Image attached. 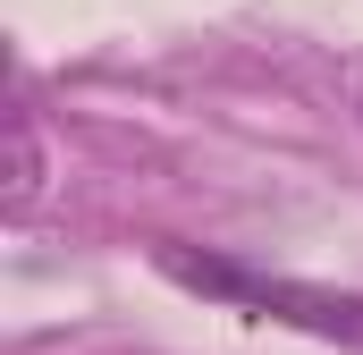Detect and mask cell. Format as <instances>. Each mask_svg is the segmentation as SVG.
<instances>
[{
    "mask_svg": "<svg viewBox=\"0 0 363 355\" xmlns=\"http://www.w3.org/2000/svg\"><path fill=\"white\" fill-rule=\"evenodd\" d=\"M43 178H51V153H43L34 110H9V195H0V212H9V220H26V212L43 203Z\"/></svg>",
    "mask_w": 363,
    "mask_h": 355,
    "instance_id": "1",
    "label": "cell"
},
{
    "mask_svg": "<svg viewBox=\"0 0 363 355\" xmlns=\"http://www.w3.org/2000/svg\"><path fill=\"white\" fill-rule=\"evenodd\" d=\"M355 355H363V347H355Z\"/></svg>",
    "mask_w": 363,
    "mask_h": 355,
    "instance_id": "3",
    "label": "cell"
},
{
    "mask_svg": "<svg viewBox=\"0 0 363 355\" xmlns=\"http://www.w3.org/2000/svg\"><path fill=\"white\" fill-rule=\"evenodd\" d=\"M355 119H363V85H355Z\"/></svg>",
    "mask_w": 363,
    "mask_h": 355,
    "instance_id": "2",
    "label": "cell"
}]
</instances>
